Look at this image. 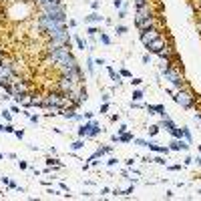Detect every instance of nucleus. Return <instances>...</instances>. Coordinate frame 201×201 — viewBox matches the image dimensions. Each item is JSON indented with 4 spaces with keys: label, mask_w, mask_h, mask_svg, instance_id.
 <instances>
[{
    "label": "nucleus",
    "mask_w": 201,
    "mask_h": 201,
    "mask_svg": "<svg viewBox=\"0 0 201 201\" xmlns=\"http://www.w3.org/2000/svg\"><path fill=\"white\" fill-rule=\"evenodd\" d=\"M46 165H48V167H52V165H54V167H62L56 159H46Z\"/></svg>",
    "instance_id": "4be33fe9"
},
{
    "label": "nucleus",
    "mask_w": 201,
    "mask_h": 201,
    "mask_svg": "<svg viewBox=\"0 0 201 201\" xmlns=\"http://www.w3.org/2000/svg\"><path fill=\"white\" fill-rule=\"evenodd\" d=\"M14 135H16L18 139H22V137H24V131H14Z\"/></svg>",
    "instance_id": "a19ab883"
},
{
    "label": "nucleus",
    "mask_w": 201,
    "mask_h": 201,
    "mask_svg": "<svg viewBox=\"0 0 201 201\" xmlns=\"http://www.w3.org/2000/svg\"><path fill=\"white\" fill-rule=\"evenodd\" d=\"M48 2H50V4H60V0H38L40 6H42V4H48Z\"/></svg>",
    "instance_id": "cd10ccee"
},
{
    "label": "nucleus",
    "mask_w": 201,
    "mask_h": 201,
    "mask_svg": "<svg viewBox=\"0 0 201 201\" xmlns=\"http://www.w3.org/2000/svg\"><path fill=\"white\" fill-rule=\"evenodd\" d=\"M99 38H101V42H103V44H107V46L111 44V36H109L107 32H103V30H101V34H99Z\"/></svg>",
    "instance_id": "f3484780"
},
{
    "label": "nucleus",
    "mask_w": 201,
    "mask_h": 201,
    "mask_svg": "<svg viewBox=\"0 0 201 201\" xmlns=\"http://www.w3.org/2000/svg\"><path fill=\"white\" fill-rule=\"evenodd\" d=\"M141 82H143V79H139V77H137V79H133V77H131V84H135V86H137V84H141Z\"/></svg>",
    "instance_id": "473e14b6"
},
{
    "label": "nucleus",
    "mask_w": 201,
    "mask_h": 201,
    "mask_svg": "<svg viewBox=\"0 0 201 201\" xmlns=\"http://www.w3.org/2000/svg\"><path fill=\"white\" fill-rule=\"evenodd\" d=\"M42 12L44 14H48L50 18H54V20H58V22H64V18H67V14H64V6L62 4H42Z\"/></svg>",
    "instance_id": "f03ea898"
},
{
    "label": "nucleus",
    "mask_w": 201,
    "mask_h": 201,
    "mask_svg": "<svg viewBox=\"0 0 201 201\" xmlns=\"http://www.w3.org/2000/svg\"><path fill=\"white\" fill-rule=\"evenodd\" d=\"M161 125L165 127V131H167V133H171V131H173V129L177 127V125H175L173 121L169 119V115H165V117H163V121H161Z\"/></svg>",
    "instance_id": "ddd939ff"
},
{
    "label": "nucleus",
    "mask_w": 201,
    "mask_h": 201,
    "mask_svg": "<svg viewBox=\"0 0 201 201\" xmlns=\"http://www.w3.org/2000/svg\"><path fill=\"white\" fill-rule=\"evenodd\" d=\"M73 38H75V42H77V48H80V50H84V48H88V46H86V42H84V40L80 38V36H77V34H75Z\"/></svg>",
    "instance_id": "2eb2a0df"
},
{
    "label": "nucleus",
    "mask_w": 201,
    "mask_h": 201,
    "mask_svg": "<svg viewBox=\"0 0 201 201\" xmlns=\"http://www.w3.org/2000/svg\"><path fill=\"white\" fill-rule=\"evenodd\" d=\"M86 69H88V73H91V75H95V60H93V58H88V60H86Z\"/></svg>",
    "instance_id": "6ab92c4d"
},
{
    "label": "nucleus",
    "mask_w": 201,
    "mask_h": 201,
    "mask_svg": "<svg viewBox=\"0 0 201 201\" xmlns=\"http://www.w3.org/2000/svg\"><path fill=\"white\" fill-rule=\"evenodd\" d=\"M183 139H185L187 143H191V141H193V139H191V133H189V129H187V127H183Z\"/></svg>",
    "instance_id": "aec40b11"
},
{
    "label": "nucleus",
    "mask_w": 201,
    "mask_h": 201,
    "mask_svg": "<svg viewBox=\"0 0 201 201\" xmlns=\"http://www.w3.org/2000/svg\"><path fill=\"white\" fill-rule=\"evenodd\" d=\"M109 75H111V79H113L115 84H121V75H119V73H115L113 69H109Z\"/></svg>",
    "instance_id": "dca6fc26"
},
{
    "label": "nucleus",
    "mask_w": 201,
    "mask_h": 201,
    "mask_svg": "<svg viewBox=\"0 0 201 201\" xmlns=\"http://www.w3.org/2000/svg\"><path fill=\"white\" fill-rule=\"evenodd\" d=\"M169 169H171V171H179V169H181V165H169Z\"/></svg>",
    "instance_id": "79ce46f5"
},
{
    "label": "nucleus",
    "mask_w": 201,
    "mask_h": 201,
    "mask_svg": "<svg viewBox=\"0 0 201 201\" xmlns=\"http://www.w3.org/2000/svg\"><path fill=\"white\" fill-rule=\"evenodd\" d=\"M175 103L177 105H181L183 109H191L193 107V101H195V97L191 95V93H187V91H183V88H179L177 93H175Z\"/></svg>",
    "instance_id": "20e7f679"
},
{
    "label": "nucleus",
    "mask_w": 201,
    "mask_h": 201,
    "mask_svg": "<svg viewBox=\"0 0 201 201\" xmlns=\"http://www.w3.org/2000/svg\"><path fill=\"white\" fill-rule=\"evenodd\" d=\"M133 141H135L137 145H141V147H147V145H149V141H143V139H133Z\"/></svg>",
    "instance_id": "c756f323"
},
{
    "label": "nucleus",
    "mask_w": 201,
    "mask_h": 201,
    "mask_svg": "<svg viewBox=\"0 0 201 201\" xmlns=\"http://www.w3.org/2000/svg\"><path fill=\"white\" fill-rule=\"evenodd\" d=\"M127 129H129V127H127V125H121L119 129H117V133H119V135H121V133H125V131H127Z\"/></svg>",
    "instance_id": "f704fd0d"
},
{
    "label": "nucleus",
    "mask_w": 201,
    "mask_h": 201,
    "mask_svg": "<svg viewBox=\"0 0 201 201\" xmlns=\"http://www.w3.org/2000/svg\"><path fill=\"white\" fill-rule=\"evenodd\" d=\"M189 145H191V143H187V141H183V139H175L169 149H171V151H181V149H183V151H189Z\"/></svg>",
    "instance_id": "9d476101"
},
{
    "label": "nucleus",
    "mask_w": 201,
    "mask_h": 201,
    "mask_svg": "<svg viewBox=\"0 0 201 201\" xmlns=\"http://www.w3.org/2000/svg\"><path fill=\"white\" fill-rule=\"evenodd\" d=\"M18 167L24 171V169H28V165H26V161H18Z\"/></svg>",
    "instance_id": "72a5a7b5"
},
{
    "label": "nucleus",
    "mask_w": 201,
    "mask_h": 201,
    "mask_svg": "<svg viewBox=\"0 0 201 201\" xmlns=\"http://www.w3.org/2000/svg\"><path fill=\"white\" fill-rule=\"evenodd\" d=\"M133 101H143V91H133Z\"/></svg>",
    "instance_id": "412c9836"
},
{
    "label": "nucleus",
    "mask_w": 201,
    "mask_h": 201,
    "mask_svg": "<svg viewBox=\"0 0 201 201\" xmlns=\"http://www.w3.org/2000/svg\"><path fill=\"white\" fill-rule=\"evenodd\" d=\"M93 115H95V113H91V111H88V113H84V119L91 121V119H93Z\"/></svg>",
    "instance_id": "c03bdc74"
},
{
    "label": "nucleus",
    "mask_w": 201,
    "mask_h": 201,
    "mask_svg": "<svg viewBox=\"0 0 201 201\" xmlns=\"http://www.w3.org/2000/svg\"><path fill=\"white\" fill-rule=\"evenodd\" d=\"M135 4H137V8H139V6H145L147 0H135Z\"/></svg>",
    "instance_id": "4c0bfd02"
},
{
    "label": "nucleus",
    "mask_w": 201,
    "mask_h": 201,
    "mask_svg": "<svg viewBox=\"0 0 201 201\" xmlns=\"http://www.w3.org/2000/svg\"><path fill=\"white\" fill-rule=\"evenodd\" d=\"M107 111H109V103H105V105L101 107V113H107Z\"/></svg>",
    "instance_id": "ea45409f"
},
{
    "label": "nucleus",
    "mask_w": 201,
    "mask_h": 201,
    "mask_svg": "<svg viewBox=\"0 0 201 201\" xmlns=\"http://www.w3.org/2000/svg\"><path fill=\"white\" fill-rule=\"evenodd\" d=\"M101 133H103V129L99 127V123H95L93 119L79 127V137H99Z\"/></svg>",
    "instance_id": "7ed1b4c3"
},
{
    "label": "nucleus",
    "mask_w": 201,
    "mask_h": 201,
    "mask_svg": "<svg viewBox=\"0 0 201 201\" xmlns=\"http://www.w3.org/2000/svg\"><path fill=\"white\" fill-rule=\"evenodd\" d=\"M0 54H2V52H0Z\"/></svg>",
    "instance_id": "09e8293b"
},
{
    "label": "nucleus",
    "mask_w": 201,
    "mask_h": 201,
    "mask_svg": "<svg viewBox=\"0 0 201 201\" xmlns=\"http://www.w3.org/2000/svg\"><path fill=\"white\" fill-rule=\"evenodd\" d=\"M163 75H165V79H169V82H171L175 88H185V80L181 79V75H179V73H175L169 64H167V67H163Z\"/></svg>",
    "instance_id": "39448f33"
},
{
    "label": "nucleus",
    "mask_w": 201,
    "mask_h": 201,
    "mask_svg": "<svg viewBox=\"0 0 201 201\" xmlns=\"http://www.w3.org/2000/svg\"><path fill=\"white\" fill-rule=\"evenodd\" d=\"M197 193H201V189H199V191H197Z\"/></svg>",
    "instance_id": "de8ad7c7"
},
{
    "label": "nucleus",
    "mask_w": 201,
    "mask_h": 201,
    "mask_svg": "<svg viewBox=\"0 0 201 201\" xmlns=\"http://www.w3.org/2000/svg\"><path fill=\"white\" fill-rule=\"evenodd\" d=\"M0 181H2V183H4V185H8V183H10V179H8V177H4V175H2V177H0Z\"/></svg>",
    "instance_id": "37998d69"
},
{
    "label": "nucleus",
    "mask_w": 201,
    "mask_h": 201,
    "mask_svg": "<svg viewBox=\"0 0 201 201\" xmlns=\"http://www.w3.org/2000/svg\"><path fill=\"white\" fill-rule=\"evenodd\" d=\"M153 161H155V163H159V165H165V159H163V157H155Z\"/></svg>",
    "instance_id": "58836bf2"
},
{
    "label": "nucleus",
    "mask_w": 201,
    "mask_h": 201,
    "mask_svg": "<svg viewBox=\"0 0 201 201\" xmlns=\"http://www.w3.org/2000/svg\"><path fill=\"white\" fill-rule=\"evenodd\" d=\"M157 133H159V127H157V125H153V127H149V135H151V137H155Z\"/></svg>",
    "instance_id": "b1692460"
},
{
    "label": "nucleus",
    "mask_w": 201,
    "mask_h": 201,
    "mask_svg": "<svg viewBox=\"0 0 201 201\" xmlns=\"http://www.w3.org/2000/svg\"><path fill=\"white\" fill-rule=\"evenodd\" d=\"M86 32H88V36H91V38H95V36H97V32H99V30H97V28H95V26H91V28H86Z\"/></svg>",
    "instance_id": "5701e85b"
},
{
    "label": "nucleus",
    "mask_w": 201,
    "mask_h": 201,
    "mask_svg": "<svg viewBox=\"0 0 201 201\" xmlns=\"http://www.w3.org/2000/svg\"><path fill=\"white\" fill-rule=\"evenodd\" d=\"M113 6H115V8H123V6H125V0H113Z\"/></svg>",
    "instance_id": "a878e982"
},
{
    "label": "nucleus",
    "mask_w": 201,
    "mask_h": 201,
    "mask_svg": "<svg viewBox=\"0 0 201 201\" xmlns=\"http://www.w3.org/2000/svg\"><path fill=\"white\" fill-rule=\"evenodd\" d=\"M14 131H16V129H14L10 123H6V125H4V133H14Z\"/></svg>",
    "instance_id": "bb28decb"
},
{
    "label": "nucleus",
    "mask_w": 201,
    "mask_h": 201,
    "mask_svg": "<svg viewBox=\"0 0 201 201\" xmlns=\"http://www.w3.org/2000/svg\"><path fill=\"white\" fill-rule=\"evenodd\" d=\"M121 77H127V79H131V77H133V75H131V73H129V71H127V69H121V73H119Z\"/></svg>",
    "instance_id": "7c9ffc66"
},
{
    "label": "nucleus",
    "mask_w": 201,
    "mask_h": 201,
    "mask_svg": "<svg viewBox=\"0 0 201 201\" xmlns=\"http://www.w3.org/2000/svg\"><path fill=\"white\" fill-rule=\"evenodd\" d=\"M10 79H12V69L4 62H0V84H10Z\"/></svg>",
    "instance_id": "0eeeda50"
},
{
    "label": "nucleus",
    "mask_w": 201,
    "mask_h": 201,
    "mask_svg": "<svg viewBox=\"0 0 201 201\" xmlns=\"http://www.w3.org/2000/svg\"><path fill=\"white\" fill-rule=\"evenodd\" d=\"M80 147H84V141L80 139V141H75V143H71V151H79Z\"/></svg>",
    "instance_id": "a211bd4d"
},
{
    "label": "nucleus",
    "mask_w": 201,
    "mask_h": 201,
    "mask_svg": "<svg viewBox=\"0 0 201 201\" xmlns=\"http://www.w3.org/2000/svg\"><path fill=\"white\" fill-rule=\"evenodd\" d=\"M153 22H155V18L151 16L149 4L139 6V8H137V16H135V24H137L141 30H149V28H153Z\"/></svg>",
    "instance_id": "f257e3e1"
},
{
    "label": "nucleus",
    "mask_w": 201,
    "mask_h": 201,
    "mask_svg": "<svg viewBox=\"0 0 201 201\" xmlns=\"http://www.w3.org/2000/svg\"><path fill=\"white\" fill-rule=\"evenodd\" d=\"M58 88L60 93H67V95H73L77 91V77H69V75H62L58 80Z\"/></svg>",
    "instance_id": "423d86ee"
},
{
    "label": "nucleus",
    "mask_w": 201,
    "mask_h": 201,
    "mask_svg": "<svg viewBox=\"0 0 201 201\" xmlns=\"http://www.w3.org/2000/svg\"><path fill=\"white\" fill-rule=\"evenodd\" d=\"M163 48H165V42L161 40V36H159V38H155L153 42H149V44H147V50H149V52H155V54H159Z\"/></svg>",
    "instance_id": "1a4fd4ad"
},
{
    "label": "nucleus",
    "mask_w": 201,
    "mask_h": 201,
    "mask_svg": "<svg viewBox=\"0 0 201 201\" xmlns=\"http://www.w3.org/2000/svg\"><path fill=\"white\" fill-rule=\"evenodd\" d=\"M2 157H4V155H2V153H0V159H2Z\"/></svg>",
    "instance_id": "49530a36"
},
{
    "label": "nucleus",
    "mask_w": 201,
    "mask_h": 201,
    "mask_svg": "<svg viewBox=\"0 0 201 201\" xmlns=\"http://www.w3.org/2000/svg\"><path fill=\"white\" fill-rule=\"evenodd\" d=\"M103 101H105V103H111V95L105 93V95H103Z\"/></svg>",
    "instance_id": "e433bc0d"
},
{
    "label": "nucleus",
    "mask_w": 201,
    "mask_h": 201,
    "mask_svg": "<svg viewBox=\"0 0 201 201\" xmlns=\"http://www.w3.org/2000/svg\"><path fill=\"white\" fill-rule=\"evenodd\" d=\"M195 163H197V165L201 167V157H197V159H195Z\"/></svg>",
    "instance_id": "a18cd8bd"
},
{
    "label": "nucleus",
    "mask_w": 201,
    "mask_h": 201,
    "mask_svg": "<svg viewBox=\"0 0 201 201\" xmlns=\"http://www.w3.org/2000/svg\"><path fill=\"white\" fill-rule=\"evenodd\" d=\"M155 38H159V32L155 30V28H149V30H141V40H143V44L147 46L149 42H153Z\"/></svg>",
    "instance_id": "6e6552de"
},
{
    "label": "nucleus",
    "mask_w": 201,
    "mask_h": 201,
    "mask_svg": "<svg viewBox=\"0 0 201 201\" xmlns=\"http://www.w3.org/2000/svg\"><path fill=\"white\" fill-rule=\"evenodd\" d=\"M103 20H105V18H103L97 10H95V12H91L88 16H84V22H86V24H88V22H103Z\"/></svg>",
    "instance_id": "f8f14e48"
},
{
    "label": "nucleus",
    "mask_w": 201,
    "mask_h": 201,
    "mask_svg": "<svg viewBox=\"0 0 201 201\" xmlns=\"http://www.w3.org/2000/svg\"><path fill=\"white\" fill-rule=\"evenodd\" d=\"M115 32H117V34H125V32H127V26H123V24H121V26H117V30H115Z\"/></svg>",
    "instance_id": "2f4dec72"
},
{
    "label": "nucleus",
    "mask_w": 201,
    "mask_h": 201,
    "mask_svg": "<svg viewBox=\"0 0 201 201\" xmlns=\"http://www.w3.org/2000/svg\"><path fill=\"white\" fill-rule=\"evenodd\" d=\"M147 147H149L151 151H155V153H163V155H167V153L171 151L169 147H163V145H159V143H151V141H149V145H147Z\"/></svg>",
    "instance_id": "9b49d317"
},
{
    "label": "nucleus",
    "mask_w": 201,
    "mask_h": 201,
    "mask_svg": "<svg viewBox=\"0 0 201 201\" xmlns=\"http://www.w3.org/2000/svg\"><path fill=\"white\" fill-rule=\"evenodd\" d=\"M133 139H135V137H133L131 133H127V131H125V133H121V135H119V143H131Z\"/></svg>",
    "instance_id": "4468645a"
},
{
    "label": "nucleus",
    "mask_w": 201,
    "mask_h": 201,
    "mask_svg": "<svg viewBox=\"0 0 201 201\" xmlns=\"http://www.w3.org/2000/svg\"><path fill=\"white\" fill-rule=\"evenodd\" d=\"M107 165H109V167H113V165H117V159H115V157H111V159L107 161Z\"/></svg>",
    "instance_id": "c9c22d12"
},
{
    "label": "nucleus",
    "mask_w": 201,
    "mask_h": 201,
    "mask_svg": "<svg viewBox=\"0 0 201 201\" xmlns=\"http://www.w3.org/2000/svg\"><path fill=\"white\" fill-rule=\"evenodd\" d=\"M91 8H93V10H99V8H101V2H99V0H93V2H91Z\"/></svg>",
    "instance_id": "c85d7f7f"
},
{
    "label": "nucleus",
    "mask_w": 201,
    "mask_h": 201,
    "mask_svg": "<svg viewBox=\"0 0 201 201\" xmlns=\"http://www.w3.org/2000/svg\"><path fill=\"white\" fill-rule=\"evenodd\" d=\"M2 119L6 121V123H10V119H12V115H10V111H2Z\"/></svg>",
    "instance_id": "393cba45"
}]
</instances>
